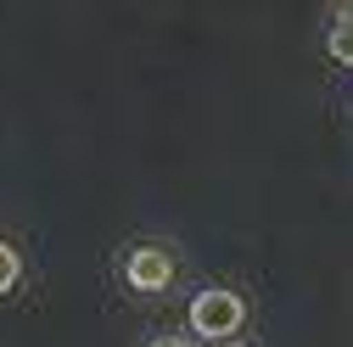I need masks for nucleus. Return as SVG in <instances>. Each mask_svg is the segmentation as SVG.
<instances>
[{
    "label": "nucleus",
    "instance_id": "nucleus-3",
    "mask_svg": "<svg viewBox=\"0 0 353 347\" xmlns=\"http://www.w3.org/2000/svg\"><path fill=\"white\" fill-rule=\"evenodd\" d=\"M325 45H331V56H336L342 67H353V6L331 12V28H325Z\"/></svg>",
    "mask_w": 353,
    "mask_h": 347
},
{
    "label": "nucleus",
    "instance_id": "nucleus-1",
    "mask_svg": "<svg viewBox=\"0 0 353 347\" xmlns=\"http://www.w3.org/2000/svg\"><path fill=\"white\" fill-rule=\"evenodd\" d=\"M241 325H247V302H241V291H225V286L196 291V302H191V330H196V336H208V341H230Z\"/></svg>",
    "mask_w": 353,
    "mask_h": 347
},
{
    "label": "nucleus",
    "instance_id": "nucleus-6",
    "mask_svg": "<svg viewBox=\"0 0 353 347\" xmlns=\"http://www.w3.org/2000/svg\"><path fill=\"white\" fill-rule=\"evenodd\" d=\"M213 347H247V341H213Z\"/></svg>",
    "mask_w": 353,
    "mask_h": 347
},
{
    "label": "nucleus",
    "instance_id": "nucleus-4",
    "mask_svg": "<svg viewBox=\"0 0 353 347\" xmlns=\"http://www.w3.org/2000/svg\"><path fill=\"white\" fill-rule=\"evenodd\" d=\"M17 280H23V257H17V246L6 235H0V297H6Z\"/></svg>",
    "mask_w": 353,
    "mask_h": 347
},
{
    "label": "nucleus",
    "instance_id": "nucleus-2",
    "mask_svg": "<svg viewBox=\"0 0 353 347\" xmlns=\"http://www.w3.org/2000/svg\"><path fill=\"white\" fill-rule=\"evenodd\" d=\"M123 280H129V291H146V297L168 291V286H174V252L157 246V241L135 246V252L123 257Z\"/></svg>",
    "mask_w": 353,
    "mask_h": 347
},
{
    "label": "nucleus",
    "instance_id": "nucleus-5",
    "mask_svg": "<svg viewBox=\"0 0 353 347\" xmlns=\"http://www.w3.org/2000/svg\"><path fill=\"white\" fill-rule=\"evenodd\" d=\"M152 347H191L185 336H152Z\"/></svg>",
    "mask_w": 353,
    "mask_h": 347
}]
</instances>
